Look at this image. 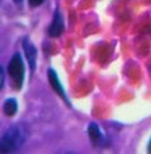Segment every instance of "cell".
<instances>
[{
    "mask_svg": "<svg viewBox=\"0 0 151 154\" xmlns=\"http://www.w3.org/2000/svg\"><path fill=\"white\" fill-rule=\"evenodd\" d=\"M0 75H1V80H0V84H1V89H3V87H4V70H3V66L0 68Z\"/></svg>",
    "mask_w": 151,
    "mask_h": 154,
    "instance_id": "cell-9",
    "label": "cell"
},
{
    "mask_svg": "<svg viewBox=\"0 0 151 154\" xmlns=\"http://www.w3.org/2000/svg\"><path fill=\"white\" fill-rule=\"evenodd\" d=\"M47 74H48V80H50V84H51V87H52V89L55 91L58 96H60L62 100L66 102L69 106H70V102H69V100H67V97H66V93H65V91H64V87L61 85V83H60V80H58V76H57V73L53 69H48V71H47Z\"/></svg>",
    "mask_w": 151,
    "mask_h": 154,
    "instance_id": "cell-4",
    "label": "cell"
},
{
    "mask_svg": "<svg viewBox=\"0 0 151 154\" xmlns=\"http://www.w3.org/2000/svg\"><path fill=\"white\" fill-rule=\"evenodd\" d=\"M8 73L14 83V88L17 91H20L24 82V64L19 54H15L10 59L8 65Z\"/></svg>",
    "mask_w": 151,
    "mask_h": 154,
    "instance_id": "cell-2",
    "label": "cell"
},
{
    "mask_svg": "<svg viewBox=\"0 0 151 154\" xmlns=\"http://www.w3.org/2000/svg\"><path fill=\"white\" fill-rule=\"evenodd\" d=\"M23 48H24L25 57L28 60L29 68L32 71H34L36 70V63H37V48L33 43L29 41V38H24L23 40Z\"/></svg>",
    "mask_w": 151,
    "mask_h": 154,
    "instance_id": "cell-3",
    "label": "cell"
},
{
    "mask_svg": "<svg viewBox=\"0 0 151 154\" xmlns=\"http://www.w3.org/2000/svg\"><path fill=\"white\" fill-rule=\"evenodd\" d=\"M88 134H89V137H90V140L93 141V143H96L99 139H100V130H99V126L96 125V124H90L89 125V128H88Z\"/></svg>",
    "mask_w": 151,
    "mask_h": 154,
    "instance_id": "cell-7",
    "label": "cell"
},
{
    "mask_svg": "<svg viewBox=\"0 0 151 154\" xmlns=\"http://www.w3.org/2000/svg\"><path fill=\"white\" fill-rule=\"evenodd\" d=\"M147 152H149V153H151V139H150V141H149V146H147Z\"/></svg>",
    "mask_w": 151,
    "mask_h": 154,
    "instance_id": "cell-10",
    "label": "cell"
},
{
    "mask_svg": "<svg viewBox=\"0 0 151 154\" xmlns=\"http://www.w3.org/2000/svg\"><path fill=\"white\" fill-rule=\"evenodd\" d=\"M3 109H4V113L7 115L8 117L14 116V115L17 113V111H18V102H17V100H15V98H8V100L5 101V103H4Z\"/></svg>",
    "mask_w": 151,
    "mask_h": 154,
    "instance_id": "cell-6",
    "label": "cell"
},
{
    "mask_svg": "<svg viewBox=\"0 0 151 154\" xmlns=\"http://www.w3.org/2000/svg\"><path fill=\"white\" fill-rule=\"evenodd\" d=\"M64 28H65V24H64V19L61 17V14L58 10H56L55 13V17L52 19V23L48 28V35L51 37H58L61 36V33L64 32Z\"/></svg>",
    "mask_w": 151,
    "mask_h": 154,
    "instance_id": "cell-5",
    "label": "cell"
},
{
    "mask_svg": "<svg viewBox=\"0 0 151 154\" xmlns=\"http://www.w3.org/2000/svg\"><path fill=\"white\" fill-rule=\"evenodd\" d=\"M23 141H24L23 131L18 126H12L10 129L7 130V133L1 137V144H0L1 145V152L9 153V152L18 149L23 144Z\"/></svg>",
    "mask_w": 151,
    "mask_h": 154,
    "instance_id": "cell-1",
    "label": "cell"
},
{
    "mask_svg": "<svg viewBox=\"0 0 151 154\" xmlns=\"http://www.w3.org/2000/svg\"><path fill=\"white\" fill-rule=\"evenodd\" d=\"M43 2H45V0H28L29 5H31V7H33V8L40 7V5H41Z\"/></svg>",
    "mask_w": 151,
    "mask_h": 154,
    "instance_id": "cell-8",
    "label": "cell"
}]
</instances>
